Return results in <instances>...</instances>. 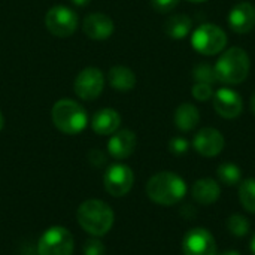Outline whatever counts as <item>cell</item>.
Segmentation results:
<instances>
[{"label":"cell","mask_w":255,"mask_h":255,"mask_svg":"<svg viewBox=\"0 0 255 255\" xmlns=\"http://www.w3.org/2000/svg\"><path fill=\"white\" fill-rule=\"evenodd\" d=\"M214 69H215L217 82L226 85H239L250 75L251 60L245 49L239 46H233L223 51Z\"/></svg>","instance_id":"1"},{"label":"cell","mask_w":255,"mask_h":255,"mask_svg":"<svg viewBox=\"0 0 255 255\" xmlns=\"http://www.w3.org/2000/svg\"><path fill=\"white\" fill-rule=\"evenodd\" d=\"M148 197L161 206H172L179 203L187 194L185 181L173 172L155 173L146 184Z\"/></svg>","instance_id":"2"},{"label":"cell","mask_w":255,"mask_h":255,"mask_svg":"<svg viewBox=\"0 0 255 255\" xmlns=\"http://www.w3.org/2000/svg\"><path fill=\"white\" fill-rule=\"evenodd\" d=\"M114 212L111 206L102 200H85L78 209L79 226L91 236H105L114 226Z\"/></svg>","instance_id":"3"},{"label":"cell","mask_w":255,"mask_h":255,"mask_svg":"<svg viewBox=\"0 0 255 255\" xmlns=\"http://www.w3.org/2000/svg\"><path fill=\"white\" fill-rule=\"evenodd\" d=\"M52 121L55 127L66 134H78L87 127V112L73 100H58L52 108Z\"/></svg>","instance_id":"4"},{"label":"cell","mask_w":255,"mask_h":255,"mask_svg":"<svg viewBox=\"0 0 255 255\" xmlns=\"http://www.w3.org/2000/svg\"><path fill=\"white\" fill-rule=\"evenodd\" d=\"M227 34L217 24L206 22L199 25L191 36V45L194 51L202 55H217L227 46Z\"/></svg>","instance_id":"5"},{"label":"cell","mask_w":255,"mask_h":255,"mask_svg":"<svg viewBox=\"0 0 255 255\" xmlns=\"http://www.w3.org/2000/svg\"><path fill=\"white\" fill-rule=\"evenodd\" d=\"M39 255H72L73 236L64 227L48 229L37 244Z\"/></svg>","instance_id":"6"},{"label":"cell","mask_w":255,"mask_h":255,"mask_svg":"<svg viewBox=\"0 0 255 255\" xmlns=\"http://www.w3.org/2000/svg\"><path fill=\"white\" fill-rule=\"evenodd\" d=\"M46 28L58 37H67L78 27V15L67 6H54L45 15Z\"/></svg>","instance_id":"7"},{"label":"cell","mask_w":255,"mask_h":255,"mask_svg":"<svg viewBox=\"0 0 255 255\" xmlns=\"http://www.w3.org/2000/svg\"><path fill=\"white\" fill-rule=\"evenodd\" d=\"M105 190L114 196V197H123L126 196L133 184H134V175L133 170L126 164H112L103 178Z\"/></svg>","instance_id":"8"},{"label":"cell","mask_w":255,"mask_h":255,"mask_svg":"<svg viewBox=\"0 0 255 255\" xmlns=\"http://www.w3.org/2000/svg\"><path fill=\"white\" fill-rule=\"evenodd\" d=\"M182 253L184 255H217L215 238L206 229H193L184 236Z\"/></svg>","instance_id":"9"},{"label":"cell","mask_w":255,"mask_h":255,"mask_svg":"<svg viewBox=\"0 0 255 255\" xmlns=\"http://www.w3.org/2000/svg\"><path fill=\"white\" fill-rule=\"evenodd\" d=\"M105 87V76L100 69L87 67L75 79V93L84 100L97 99Z\"/></svg>","instance_id":"10"},{"label":"cell","mask_w":255,"mask_h":255,"mask_svg":"<svg viewBox=\"0 0 255 255\" xmlns=\"http://www.w3.org/2000/svg\"><path fill=\"white\" fill-rule=\"evenodd\" d=\"M212 102L215 112L226 120H235L244 111V100L241 94L232 88H220L215 91Z\"/></svg>","instance_id":"11"},{"label":"cell","mask_w":255,"mask_h":255,"mask_svg":"<svg viewBox=\"0 0 255 255\" xmlns=\"http://www.w3.org/2000/svg\"><path fill=\"white\" fill-rule=\"evenodd\" d=\"M226 140L221 131L214 127H205L193 139L194 149L203 157H217L224 149Z\"/></svg>","instance_id":"12"},{"label":"cell","mask_w":255,"mask_h":255,"mask_svg":"<svg viewBox=\"0 0 255 255\" xmlns=\"http://www.w3.org/2000/svg\"><path fill=\"white\" fill-rule=\"evenodd\" d=\"M229 25L238 34L253 31L255 27V6L250 1L236 3L229 13Z\"/></svg>","instance_id":"13"},{"label":"cell","mask_w":255,"mask_h":255,"mask_svg":"<svg viewBox=\"0 0 255 255\" xmlns=\"http://www.w3.org/2000/svg\"><path fill=\"white\" fill-rule=\"evenodd\" d=\"M84 33L94 40H105L108 37H111V34L114 33V21L100 12L96 13H90L82 24Z\"/></svg>","instance_id":"14"},{"label":"cell","mask_w":255,"mask_h":255,"mask_svg":"<svg viewBox=\"0 0 255 255\" xmlns=\"http://www.w3.org/2000/svg\"><path fill=\"white\" fill-rule=\"evenodd\" d=\"M136 134L131 130H120L112 134V137L108 142V151L109 154L117 160H124L130 157L136 149Z\"/></svg>","instance_id":"15"},{"label":"cell","mask_w":255,"mask_h":255,"mask_svg":"<svg viewBox=\"0 0 255 255\" xmlns=\"http://www.w3.org/2000/svg\"><path fill=\"white\" fill-rule=\"evenodd\" d=\"M191 194L194 200L200 205H212L221 196L220 184L212 178H202L194 182L191 188Z\"/></svg>","instance_id":"16"},{"label":"cell","mask_w":255,"mask_h":255,"mask_svg":"<svg viewBox=\"0 0 255 255\" xmlns=\"http://www.w3.org/2000/svg\"><path fill=\"white\" fill-rule=\"evenodd\" d=\"M121 124V117L117 111L106 108L94 114L91 120V127L97 134L106 136V134H114Z\"/></svg>","instance_id":"17"},{"label":"cell","mask_w":255,"mask_h":255,"mask_svg":"<svg viewBox=\"0 0 255 255\" xmlns=\"http://www.w3.org/2000/svg\"><path fill=\"white\" fill-rule=\"evenodd\" d=\"M175 126L181 131H193L200 123V112L191 103H182L175 111Z\"/></svg>","instance_id":"18"},{"label":"cell","mask_w":255,"mask_h":255,"mask_svg":"<svg viewBox=\"0 0 255 255\" xmlns=\"http://www.w3.org/2000/svg\"><path fill=\"white\" fill-rule=\"evenodd\" d=\"M191 28H193V19L185 13L172 15L164 24L166 34L172 39H176V40L187 37L190 34Z\"/></svg>","instance_id":"19"},{"label":"cell","mask_w":255,"mask_h":255,"mask_svg":"<svg viewBox=\"0 0 255 255\" xmlns=\"http://www.w3.org/2000/svg\"><path fill=\"white\" fill-rule=\"evenodd\" d=\"M109 84L118 91H130L136 85V75L126 66H114L108 75Z\"/></svg>","instance_id":"20"},{"label":"cell","mask_w":255,"mask_h":255,"mask_svg":"<svg viewBox=\"0 0 255 255\" xmlns=\"http://www.w3.org/2000/svg\"><path fill=\"white\" fill-rule=\"evenodd\" d=\"M217 176L221 184L226 187H233L241 184L242 181V170L235 163H223L217 169Z\"/></svg>","instance_id":"21"},{"label":"cell","mask_w":255,"mask_h":255,"mask_svg":"<svg viewBox=\"0 0 255 255\" xmlns=\"http://www.w3.org/2000/svg\"><path fill=\"white\" fill-rule=\"evenodd\" d=\"M239 200L248 212L255 214V178H248L241 182Z\"/></svg>","instance_id":"22"},{"label":"cell","mask_w":255,"mask_h":255,"mask_svg":"<svg viewBox=\"0 0 255 255\" xmlns=\"http://www.w3.org/2000/svg\"><path fill=\"white\" fill-rule=\"evenodd\" d=\"M227 229L229 232L236 236V238H244L250 233L251 230V224L248 221V218H245L244 215H239V214H235V215H230L229 220H227Z\"/></svg>","instance_id":"23"},{"label":"cell","mask_w":255,"mask_h":255,"mask_svg":"<svg viewBox=\"0 0 255 255\" xmlns=\"http://www.w3.org/2000/svg\"><path fill=\"white\" fill-rule=\"evenodd\" d=\"M193 79H194L196 82L214 85V84L217 82V76H215V69H214V66L209 64V63H199V64L194 66V69H193Z\"/></svg>","instance_id":"24"},{"label":"cell","mask_w":255,"mask_h":255,"mask_svg":"<svg viewBox=\"0 0 255 255\" xmlns=\"http://www.w3.org/2000/svg\"><path fill=\"white\" fill-rule=\"evenodd\" d=\"M191 94L199 102H208L209 99H212L214 90H212V85H209V84L196 82L191 88Z\"/></svg>","instance_id":"25"},{"label":"cell","mask_w":255,"mask_h":255,"mask_svg":"<svg viewBox=\"0 0 255 255\" xmlns=\"http://www.w3.org/2000/svg\"><path fill=\"white\" fill-rule=\"evenodd\" d=\"M190 149V142L185 137H173L169 142V151L175 155H184Z\"/></svg>","instance_id":"26"},{"label":"cell","mask_w":255,"mask_h":255,"mask_svg":"<svg viewBox=\"0 0 255 255\" xmlns=\"http://www.w3.org/2000/svg\"><path fill=\"white\" fill-rule=\"evenodd\" d=\"M82 253L84 255H105V247L99 239H90L85 242Z\"/></svg>","instance_id":"27"},{"label":"cell","mask_w":255,"mask_h":255,"mask_svg":"<svg viewBox=\"0 0 255 255\" xmlns=\"http://www.w3.org/2000/svg\"><path fill=\"white\" fill-rule=\"evenodd\" d=\"M151 3H152V7L157 12L167 13V12H172L178 6L179 0H151Z\"/></svg>","instance_id":"28"},{"label":"cell","mask_w":255,"mask_h":255,"mask_svg":"<svg viewBox=\"0 0 255 255\" xmlns=\"http://www.w3.org/2000/svg\"><path fill=\"white\" fill-rule=\"evenodd\" d=\"M181 214H182L184 217H187V218H194L197 212H196V209H194L193 205H185V206L181 208Z\"/></svg>","instance_id":"29"},{"label":"cell","mask_w":255,"mask_h":255,"mask_svg":"<svg viewBox=\"0 0 255 255\" xmlns=\"http://www.w3.org/2000/svg\"><path fill=\"white\" fill-rule=\"evenodd\" d=\"M217 255H241V253H238V251H235V250H229V251H224V253Z\"/></svg>","instance_id":"30"},{"label":"cell","mask_w":255,"mask_h":255,"mask_svg":"<svg viewBox=\"0 0 255 255\" xmlns=\"http://www.w3.org/2000/svg\"><path fill=\"white\" fill-rule=\"evenodd\" d=\"M250 105H251V111H253V114H254V115H255V91H254V94L251 96Z\"/></svg>","instance_id":"31"},{"label":"cell","mask_w":255,"mask_h":255,"mask_svg":"<svg viewBox=\"0 0 255 255\" xmlns=\"http://www.w3.org/2000/svg\"><path fill=\"white\" fill-rule=\"evenodd\" d=\"M75 4H78V6H84V4H88V1L90 0H72Z\"/></svg>","instance_id":"32"},{"label":"cell","mask_w":255,"mask_h":255,"mask_svg":"<svg viewBox=\"0 0 255 255\" xmlns=\"http://www.w3.org/2000/svg\"><path fill=\"white\" fill-rule=\"evenodd\" d=\"M251 251H253V254L255 255V235L254 238H253V241H251Z\"/></svg>","instance_id":"33"},{"label":"cell","mask_w":255,"mask_h":255,"mask_svg":"<svg viewBox=\"0 0 255 255\" xmlns=\"http://www.w3.org/2000/svg\"><path fill=\"white\" fill-rule=\"evenodd\" d=\"M3 128V115L0 114V130Z\"/></svg>","instance_id":"34"},{"label":"cell","mask_w":255,"mask_h":255,"mask_svg":"<svg viewBox=\"0 0 255 255\" xmlns=\"http://www.w3.org/2000/svg\"><path fill=\"white\" fill-rule=\"evenodd\" d=\"M188 1H191V3H202V1H206V0H188Z\"/></svg>","instance_id":"35"}]
</instances>
